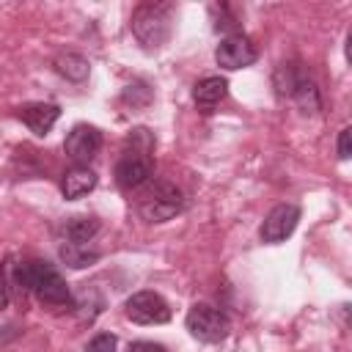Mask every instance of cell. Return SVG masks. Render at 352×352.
<instances>
[{
    "instance_id": "23",
    "label": "cell",
    "mask_w": 352,
    "mask_h": 352,
    "mask_svg": "<svg viewBox=\"0 0 352 352\" xmlns=\"http://www.w3.org/2000/svg\"><path fill=\"white\" fill-rule=\"evenodd\" d=\"M126 352H165V346L154 344V341H132Z\"/></svg>"
},
{
    "instance_id": "10",
    "label": "cell",
    "mask_w": 352,
    "mask_h": 352,
    "mask_svg": "<svg viewBox=\"0 0 352 352\" xmlns=\"http://www.w3.org/2000/svg\"><path fill=\"white\" fill-rule=\"evenodd\" d=\"M16 116L25 121V126H28L33 135L44 138V135L55 126V121L60 118V107L52 104V102H30V104H22Z\"/></svg>"
},
{
    "instance_id": "11",
    "label": "cell",
    "mask_w": 352,
    "mask_h": 352,
    "mask_svg": "<svg viewBox=\"0 0 352 352\" xmlns=\"http://www.w3.org/2000/svg\"><path fill=\"white\" fill-rule=\"evenodd\" d=\"M226 94H228V80L212 74V77H204V80L195 82V88H192V102H195V107H198L201 113H214V107L226 99Z\"/></svg>"
},
{
    "instance_id": "6",
    "label": "cell",
    "mask_w": 352,
    "mask_h": 352,
    "mask_svg": "<svg viewBox=\"0 0 352 352\" xmlns=\"http://www.w3.org/2000/svg\"><path fill=\"white\" fill-rule=\"evenodd\" d=\"M300 206L297 204H278L267 212V217L261 220V228H258V236L261 242L267 245H278L283 239H289L300 223Z\"/></svg>"
},
{
    "instance_id": "16",
    "label": "cell",
    "mask_w": 352,
    "mask_h": 352,
    "mask_svg": "<svg viewBox=\"0 0 352 352\" xmlns=\"http://www.w3.org/2000/svg\"><path fill=\"white\" fill-rule=\"evenodd\" d=\"M58 256L72 270H82V267H91L94 261H99V250H88V245H77V242H63L58 248Z\"/></svg>"
},
{
    "instance_id": "3",
    "label": "cell",
    "mask_w": 352,
    "mask_h": 352,
    "mask_svg": "<svg viewBox=\"0 0 352 352\" xmlns=\"http://www.w3.org/2000/svg\"><path fill=\"white\" fill-rule=\"evenodd\" d=\"M184 209V195L173 182H154L138 201V214L146 223H165Z\"/></svg>"
},
{
    "instance_id": "17",
    "label": "cell",
    "mask_w": 352,
    "mask_h": 352,
    "mask_svg": "<svg viewBox=\"0 0 352 352\" xmlns=\"http://www.w3.org/2000/svg\"><path fill=\"white\" fill-rule=\"evenodd\" d=\"M300 77H302V72H300L294 63H278V69H275V74H272L275 94H278L280 99L292 96V91H294V85H297Z\"/></svg>"
},
{
    "instance_id": "24",
    "label": "cell",
    "mask_w": 352,
    "mask_h": 352,
    "mask_svg": "<svg viewBox=\"0 0 352 352\" xmlns=\"http://www.w3.org/2000/svg\"><path fill=\"white\" fill-rule=\"evenodd\" d=\"M8 300H11V294H8V283H6V278L0 275V311L8 308Z\"/></svg>"
},
{
    "instance_id": "4",
    "label": "cell",
    "mask_w": 352,
    "mask_h": 352,
    "mask_svg": "<svg viewBox=\"0 0 352 352\" xmlns=\"http://www.w3.org/2000/svg\"><path fill=\"white\" fill-rule=\"evenodd\" d=\"M184 327L201 344H220L231 333V319L209 302H195L184 316Z\"/></svg>"
},
{
    "instance_id": "12",
    "label": "cell",
    "mask_w": 352,
    "mask_h": 352,
    "mask_svg": "<svg viewBox=\"0 0 352 352\" xmlns=\"http://www.w3.org/2000/svg\"><path fill=\"white\" fill-rule=\"evenodd\" d=\"M96 173L88 168V165H74V168H69L66 173H63V179H60V192H63V198L66 201H77V198H82V195H88L94 187H96Z\"/></svg>"
},
{
    "instance_id": "5",
    "label": "cell",
    "mask_w": 352,
    "mask_h": 352,
    "mask_svg": "<svg viewBox=\"0 0 352 352\" xmlns=\"http://www.w3.org/2000/svg\"><path fill=\"white\" fill-rule=\"evenodd\" d=\"M124 314L135 324H165V322H170V305L165 302L162 294L148 292V289L129 294L126 302H124Z\"/></svg>"
},
{
    "instance_id": "2",
    "label": "cell",
    "mask_w": 352,
    "mask_h": 352,
    "mask_svg": "<svg viewBox=\"0 0 352 352\" xmlns=\"http://www.w3.org/2000/svg\"><path fill=\"white\" fill-rule=\"evenodd\" d=\"M129 28L146 50H160L173 33V3H140L132 11Z\"/></svg>"
},
{
    "instance_id": "19",
    "label": "cell",
    "mask_w": 352,
    "mask_h": 352,
    "mask_svg": "<svg viewBox=\"0 0 352 352\" xmlns=\"http://www.w3.org/2000/svg\"><path fill=\"white\" fill-rule=\"evenodd\" d=\"M121 99L126 104H132V107H140V104H148L151 102V91H148L146 82H132V85H126V91H124Z\"/></svg>"
},
{
    "instance_id": "15",
    "label": "cell",
    "mask_w": 352,
    "mask_h": 352,
    "mask_svg": "<svg viewBox=\"0 0 352 352\" xmlns=\"http://www.w3.org/2000/svg\"><path fill=\"white\" fill-rule=\"evenodd\" d=\"M99 217H94V214H74V217H69L66 223H63V236L69 239V242H77V245H85V242H91L96 234H99Z\"/></svg>"
},
{
    "instance_id": "22",
    "label": "cell",
    "mask_w": 352,
    "mask_h": 352,
    "mask_svg": "<svg viewBox=\"0 0 352 352\" xmlns=\"http://www.w3.org/2000/svg\"><path fill=\"white\" fill-rule=\"evenodd\" d=\"M349 154H352V129L344 126L338 132V160H349Z\"/></svg>"
},
{
    "instance_id": "9",
    "label": "cell",
    "mask_w": 352,
    "mask_h": 352,
    "mask_svg": "<svg viewBox=\"0 0 352 352\" xmlns=\"http://www.w3.org/2000/svg\"><path fill=\"white\" fill-rule=\"evenodd\" d=\"M151 168H154L151 157L126 148L124 157L116 162V184H118L121 190H138V187H143V184L148 182Z\"/></svg>"
},
{
    "instance_id": "13",
    "label": "cell",
    "mask_w": 352,
    "mask_h": 352,
    "mask_svg": "<svg viewBox=\"0 0 352 352\" xmlns=\"http://www.w3.org/2000/svg\"><path fill=\"white\" fill-rule=\"evenodd\" d=\"M52 66H55V72H58L63 80H69V82H85L88 74H91L88 58L80 55V52H72V50L58 52L55 60H52Z\"/></svg>"
},
{
    "instance_id": "7",
    "label": "cell",
    "mask_w": 352,
    "mask_h": 352,
    "mask_svg": "<svg viewBox=\"0 0 352 352\" xmlns=\"http://www.w3.org/2000/svg\"><path fill=\"white\" fill-rule=\"evenodd\" d=\"M258 58L253 41L245 36V33H228L226 38H220L217 50H214V60L220 69H228V72H236V69H245V66H253Z\"/></svg>"
},
{
    "instance_id": "14",
    "label": "cell",
    "mask_w": 352,
    "mask_h": 352,
    "mask_svg": "<svg viewBox=\"0 0 352 352\" xmlns=\"http://www.w3.org/2000/svg\"><path fill=\"white\" fill-rule=\"evenodd\" d=\"M289 99H294V104H297L300 113H305V116H316V113L322 110V94H319L316 82H314L311 77H305V74L297 80V85H294V91H292Z\"/></svg>"
},
{
    "instance_id": "8",
    "label": "cell",
    "mask_w": 352,
    "mask_h": 352,
    "mask_svg": "<svg viewBox=\"0 0 352 352\" xmlns=\"http://www.w3.org/2000/svg\"><path fill=\"white\" fill-rule=\"evenodd\" d=\"M102 148V132L91 124H74L63 140V151L74 165H88Z\"/></svg>"
},
{
    "instance_id": "18",
    "label": "cell",
    "mask_w": 352,
    "mask_h": 352,
    "mask_svg": "<svg viewBox=\"0 0 352 352\" xmlns=\"http://www.w3.org/2000/svg\"><path fill=\"white\" fill-rule=\"evenodd\" d=\"M126 148L151 157V151H154V135H151L146 126H138V129L129 132V138H126Z\"/></svg>"
},
{
    "instance_id": "21",
    "label": "cell",
    "mask_w": 352,
    "mask_h": 352,
    "mask_svg": "<svg viewBox=\"0 0 352 352\" xmlns=\"http://www.w3.org/2000/svg\"><path fill=\"white\" fill-rule=\"evenodd\" d=\"M116 346H118V338H116L113 333H96V336L88 341L85 352H116Z\"/></svg>"
},
{
    "instance_id": "1",
    "label": "cell",
    "mask_w": 352,
    "mask_h": 352,
    "mask_svg": "<svg viewBox=\"0 0 352 352\" xmlns=\"http://www.w3.org/2000/svg\"><path fill=\"white\" fill-rule=\"evenodd\" d=\"M14 280L19 283V289L36 294L41 302L47 305H72L74 294L69 289V283L63 280V275L50 264V261H22L14 267Z\"/></svg>"
},
{
    "instance_id": "20",
    "label": "cell",
    "mask_w": 352,
    "mask_h": 352,
    "mask_svg": "<svg viewBox=\"0 0 352 352\" xmlns=\"http://www.w3.org/2000/svg\"><path fill=\"white\" fill-rule=\"evenodd\" d=\"M209 14L214 16V30H223V33H226V30H234L236 19L228 14V6H226V3H220V6L214 3V6L209 8Z\"/></svg>"
}]
</instances>
